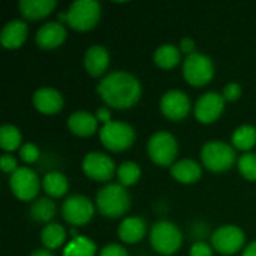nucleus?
<instances>
[{
  "label": "nucleus",
  "instance_id": "nucleus-1",
  "mask_svg": "<svg viewBox=\"0 0 256 256\" xmlns=\"http://www.w3.org/2000/svg\"><path fill=\"white\" fill-rule=\"evenodd\" d=\"M141 84L129 72L116 70L102 78L98 84V93L104 102L117 110L132 108L141 98Z\"/></svg>",
  "mask_w": 256,
  "mask_h": 256
},
{
  "label": "nucleus",
  "instance_id": "nucleus-2",
  "mask_svg": "<svg viewBox=\"0 0 256 256\" xmlns=\"http://www.w3.org/2000/svg\"><path fill=\"white\" fill-rule=\"evenodd\" d=\"M102 8L96 0H76L66 12L58 14V20L66 21V24L76 32H88L94 28L100 20Z\"/></svg>",
  "mask_w": 256,
  "mask_h": 256
},
{
  "label": "nucleus",
  "instance_id": "nucleus-3",
  "mask_svg": "<svg viewBox=\"0 0 256 256\" xmlns=\"http://www.w3.org/2000/svg\"><path fill=\"white\" fill-rule=\"evenodd\" d=\"M96 207L105 218L116 219L130 208V196L120 183H108L96 195Z\"/></svg>",
  "mask_w": 256,
  "mask_h": 256
},
{
  "label": "nucleus",
  "instance_id": "nucleus-4",
  "mask_svg": "<svg viewBox=\"0 0 256 256\" xmlns=\"http://www.w3.org/2000/svg\"><path fill=\"white\" fill-rule=\"evenodd\" d=\"M201 160L204 168L212 172L230 171L237 160L236 148L224 141H208L201 148Z\"/></svg>",
  "mask_w": 256,
  "mask_h": 256
},
{
  "label": "nucleus",
  "instance_id": "nucleus-5",
  "mask_svg": "<svg viewBox=\"0 0 256 256\" xmlns=\"http://www.w3.org/2000/svg\"><path fill=\"white\" fill-rule=\"evenodd\" d=\"M152 248L160 255L171 256L183 244V236L177 225L170 220H159L152 226L150 231Z\"/></svg>",
  "mask_w": 256,
  "mask_h": 256
},
{
  "label": "nucleus",
  "instance_id": "nucleus-6",
  "mask_svg": "<svg viewBox=\"0 0 256 256\" xmlns=\"http://www.w3.org/2000/svg\"><path fill=\"white\" fill-rule=\"evenodd\" d=\"M135 129L123 122H110L100 128L99 138L104 147L110 152H124L135 142Z\"/></svg>",
  "mask_w": 256,
  "mask_h": 256
},
{
  "label": "nucleus",
  "instance_id": "nucleus-7",
  "mask_svg": "<svg viewBox=\"0 0 256 256\" xmlns=\"http://www.w3.org/2000/svg\"><path fill=\"white\" fill-rule=\"evenodd\" d=\"M150 159L159 166H172L178 154V142L176 136L166 130H159L152 135L147 144Z\"/></svg>",
  "mask_w": 256,
  "mask_h": 256
},
{
  "label": "nucleus",
  "instance_id": "nucleus-8",
  "mask_svg": "<svg viewBox=\"0 0 256 256\" xmlns=\"http://www.w3.org/2000/svg\"><path fill=\"white\" fill-rule=\"evenodd\" d=\"M183 76L194 87L207 86L214 76L213 60L202 52H194L188 56L183 63Z\"/></svg>",
  "mask_w": 256,
  "mask_h": 256
},
{
  "label": "nucleus",
  "instance_id": "nucleus-9",
  "mask_svg": "<svg viewBox=\"0 0 256 256\" xmlns=\"http://www.w3.org/2000/svg\"><path fill=\"white\" fill-rule=\"evenodd\" d=\"M246 236L236 225H222L212 234V246L220 255L231 256L243 249Z\"/></svg>",
  "mask_w": 256,
  "mask_h": 256
},
{
  "label": "nucleus",
  "instance_id": "nucleus-10",
  "mask_svg": "<svg viewBox=\"0 0 256 256\" xmlns=\"http://www.w3.org/2000/svg\"><path fill=\"white\" fill-rule=\"evenodd\" d=\"M63 219L74 226L88 224L94 216V204L84 195H70L62 204Z\"/></svg>",
  "mask_w": 256,
  "mask_h": 256
},
{
  "label": "nucleus",
  "instance_id": "nucleus-11",
  "mask_svg": "<svg viewBox=\"0 0 256 256\" xmlns=\"http://www.w3.org/2000/svg\"><path fill=\"white\" fill-rule=\"evenodd\" d=\"M9 186L12 194L20 201H33L40 188V180L32 168H18L14 174H10Z\"/></svg>",
  "mask_w": 256,
  "mask_h": 256
},
{
  "label": "nucleus",
  "instance_id": "nucleus-12",
  "mask_svg": "<svg viewBox=\"0 0 256 256\" xmlns=\"http://www.w3.org/2000/svg\"><path fill=\"white\" fill-rule=\"evenodd\" d=\"M82 171L88 178L105 183L114 177L116 164L110 156L99 152H92L82 159Z\"/></svg>",
  "mask_w": 256,
  "mask_h": 256
},
{
  "label": "nucleus",
  "instance_id": "nucleus-13",
  "mask_svg": "<svg viewBox=\"0 0 256 256\" xmlns=\"http://www.w3.org/2000/svg\"><path fill=\"white\" fill-rule=\"evenodd\" d=\"M225 98L216 92H207L195 104L194 112L200 123L210 124L214 123L225 110Z\"/></svg>",
  "mask_w": 256,
  "mask_h": 256
},
{
  "label": "nucleus",
  "instance_id": "nucleus-14",
  "mask_svg": "<svg viewBox=\"0 0 256 256\" xmlns=\"http://www.w3.org/2000/svg\"><path fill=\"white\" fill-rule=\"evenodd\" d=\"M160 111L168 120H184L190 112V99L182 90H170L160 99Z\"/></svg>",
  "mask_w": 256,
  "mask_h": 256
},
{
  "label": "nucleus",
  "instance_id": "nucleus-15",
  "mask_svg": "<svg viewBox=\"0 0 256 256\" xmlns=\"http://www.w3.org/2000/svg\"><path fill=\"white\" fill-rule=\"evenodd\" d=\"M66 36H68V32L62 22L50 21L40 26V28L36 32L34 42L40 50H56L64 42Z\"/></svg>",
  "mask_w": 256,
  "mask_h": 256
},
{
  "label": "nucleus",
  "instance_id": "nucleus-16",
  "mask_svg": "<svg viewBox=\"0 0 256 256\" xmlns=\"http://www.w3.org/2000/svg\"><path fill=\"white\" fill-rule=\"evenodd\" d=\"M63 96L58 90L51 87H42L33 93V106L46 116H52L62 111L63 108Z\"/></svg>",
  "mask_w": 256,
  "mask_h": 256
},
{
  "label": "nucleus",
  "instance_id": "nucleus-17",
  "mask_svg": "<svg viewBox=\"0 0 256 256\" xmlns=\"http://www.w3.org/2000/svg\"><path fill=\"white\" fill-rule=\"evenodd\" d=\"M110 66V52L104 45H92L84 54V68L90 76H102Z\"/></svg>",
  "mask_w": 256,
  "mask_h": 256
},
{
  "label": "nucleus",
  "instance_id": "nucleus-18",
  "mask_svg": "<svg viewBox=\"0 0 256 256\" xmlns=\"http://www.w3.org/2000/svg\"><path fill=\"white\" fill-rule=\"evenodd\" d=\"M28 34V27L22 20H10L0 33V42L6 50H16L26 40Z\"/></svg>",
  "mask_w": 256,
  "mask_h": 256
},
{
  "label": "nucleus",
  "instance_id": "nucleus-19",
  "mask_svg": "<svg viewBox=\"0 0 256 256\" xmlns=\"http://www.w3.org/2000/svg\"><path fill=\"white\" fill-rule=\"evenodd\" d=\"M118 238L123 243L128 244H135L138 242H141L146 234H147V224L144 219L138 218V216H130L126 218L120 226H118Z\"/></svg>",
  "mask_w": 256,
  "mask_h": 256
},
{
  "label": "nucleus",
  "instance_id": "nucleus-20",
  "mask_svg": "<svg viewBox=\"0 0 256 256\" xmlns=\"http://www.w3.org/2000/svg\"><path fill=\"white\" fill-rule=\"evenodd\" d=\"M68 128L74 135L87 138V136H92L98 130V118L96 116L87 111H76L69 116Z\"/></svg>",
  "mask_w": 256,
  "mask_h": 256
},
{
  "label": "nucleus",
  "instance_id": "nucleus-21",
  "mask_svg": "<svg viewBox=\"0 0 256 256\" xmlns=\"http://www.w3.org/2000/svg\"><path fill=\"white\" fill-rule=\"evenodd\" d=\"M170 171H171V176L174 177V180H177L178 183H183V184L196 183L202 176V166L192 159H182V160L176 162L170 168Z\"/></svg>",
  "mask_w": 256,
  "mask_h": 256
},
{
  "label": "nucleus",
  "instance_id": "nucleus-22",
  "mask_svg": "<svg viewBox=\"0 0 256 256\" xmlns=\"http://www.w3.org/2000/svg\"><path fill=\"white\" fill-rule=\"evenodd\" d=\"M57 6L56 0H21L18 3L20 12L26 20L36 21L48 16Z\"/></svg>",
  "mask_w": 256,
  "mask_h": 256
},
{
  "label": "nucleus",
  "instance_id": "nucleus-23",
  "mask_svg": "<svg viewBox=\"0 0 256 256\" xmlns=\"http://www.w3.org/2000/svg\"><path fill=\"white\" fill-rule=\"evenodd\" d=\"M42 189L50 198H62L69 190V182L60 171H50L42 178Z\"/></svg>",
  "mask_w": 256,
  "mask_h": 256
},
{
  "label": "nucleus",
  "instance_id": "nucleus-24",
  "mask_svg": "<svg viewBox=\"0 0 256 256\" xmlns=\"http://www.w3.org/2000/svg\"><path fill=\"white\" fill-rule=\"evenodd\" d=\"M153 60L162 69H172L180 63L182 51L178 46H176L172 44H164L156 48V51L153 54Z\"/></svg>",
  "mask_w": 256,
  "mask_h": 256
},
{
  "label": "nucleus",
  "instance_id": "nucleus-25",
  "mask_svg": "<svg viewBox=\"0 0 256 256\" xmlns=\"http://www.w3.org/2000/svg\"><path fill=\"white\" fill-rule=\"evenodd\" d=\"M57 214V206L51 198H39L30 206V216L38 224H50Z\"/></svg>",
  "mask_w": 256,
  "mask_h": 256
},
{
  "label": "nucleus",
  "instance_id": "nucleus-26",
  "mask_svg": "<svg viewBox=\"0 0 256 256\" xmlns=\"http://www.w3.org/2000/svg\"><path fill=\"white\" fill-rule=\"evenodd\" d=\"M40 242L48 250L58 249L66 242V231L60 224H48L40 232Z\"/></svg>",
  "mask_w": 256,
  "mask_h": 256
},
{
  "label": "nucleus",
  "instance_id": "nucleus-27",
  "mask_svg": "<svg viewBox=\"0 0 256 256\" xmlns=\"http://www.w3.org/2000/svg\"><path fill=\"white\" fill-rule=\"evenodd\" d=\"M256 146V128L252 124L238 126L232 134V147L242 152H249Z\"/></svg>",
  "mask_w": 256,
  "mask_h": 256
},
{
  "label": "nucleus",
  "instance_id": "nucleus-28",
  "mask_svg": "<svg viewBox=\"0 0 256 256\" xmlns=\"http://www.w3.org/2000/svg\"><path fill=\"white\" fill-rule=\"evenodd\" d=\"M96 255V243L88 237L78 236L72 238L66 248L63 249V256H94Z\"/></svg>",
  "mask_w": 256,
  "mask_h": 256
},
{
  "label": "nucleus",
  "instance_id": "nucleus-29",
  "mask_svg": "<svg viewBox=\"0 0 256 256\" xmlns=\"http://www.w3.org/2000/svg\"><path fill=\"white\" fill-rule=\"evenodd\" d=\"M22 146V136L18 128L12 124H3L0 128V147L4 152H14L16 148H21Z\"/></svg>",
  "mask_w": 256,
  "mask_h": 256
},
{
  "label": "nucleus",
  "instance_id": "nucleus-30",
  "mask_svg": "<svg viewBox=\"0 0 256 256\" xmlns=\"http://www.w3.org/2000/svg\"><path fill=\"white\" fill-rule=\"evenodd\" d=\"M117 178H118V183L123 188H129V186L136 184L138 180L141 178V168H140V165L132 162V160L123 162L118 166V170H117Z\"/></svg>",
  "mask_w": 256,
  "mask_h": 256
},
{
  "label": "nucleus",
  "instance_id": "nucleus-31",
  "mask_svg": "<svg viewBox=\"0 0 256 256\" xmlns=\"http://www.w3.org/2000/svg\"><path fill=\"white\" fill-rule=\"evenodd\" d=\"M237 165L240 174L246 180L256 182V153H244L243 156H240Z\"/></svg>",
  "mask_w": 256,
  "mask_h": 256
},
{
  "label": "nucleus",
  "instance_id": "nucleus-32",
  "mask_svg": "<svg viewBox=\"0 0 256 256\" xmlns=\"http://www.w3.org/2000/svg\"><path fill=\"white\" fill-rule=\"evenodd\" d=\"M39 156H40V152L36 147V144H33V142H24L20 148V158L26 164L36 162L39 159Z\"/></svg>",
  "mask_w": 256,
  "mask_h": 256
},
{
  "label": "nucleus",
  "instance_id": "nucleus-33",
  "mask_svg": "<svg viewBox=\"0 0 256 256\" xmlns=\"http://www.w3.org/2000/svg\"><path fill=\"white\" fill-rule=\"evenodd\" d=\"M222 96L228 102H234V100L240 99V96H242V86L238 82H230L228 86H225Z\"/></svg>",
  "mask_w": 256,
  "mask_h": 256
},
{
  "label": "nucleus",
  "instance_id": "nucleus-34",
  "mask_svg": "<svg viewBox=\"0 0 256 256\" xmlns=\"http://www.w3.org/2000/svg\"><path fill=\"white\" fill-rule=\"evenodd\" d=\"M189 256H213V246L206 242H195L189 250Z\"/></svg>",
  "mask_w": 256,
  "mask_h": 256
},
{
  "label": "nucleus",
  "instance_id": "nucleus-35",
  "mask_svg": "<svg viewBox=\"0 0 256 256\" xmlns=\"http://www.w3.org/2000/svg\"><path fill=\"white\" fill-rule=\"evenodd\" d=\"M0 165H2V171L6 174H14L18 170V162L10 154H3L0 158Z\"/></svg>",
  "mask_w": 256,
  "mask_h": 256
},
{
  "label": "nucleus",
  "instance_id": "nucleus-36",
  "mask_svg": "<svg viewBox=\"0 0 256 256\" xmlns=\"http://www.w3.org/2000/svg\"><path fill=\"white\" fill-rule=\"evenodd\" d=\"M99 256H129V254L120 244H108L100 250Z\"/></svg>",
  "mask_w": 256,
  "mask_h": 256
},
{
  "label": "nucleus",
  "instance_id": "nucleus-37",
  "mask_svg": "<svg viewBox=\"0 0 256 256\" xmlns=\"http://www.w3.org/2000/svg\"><path fill=\"white\" fill-rule=\"evenodd\" d=\"M190 234H194L196 237V242H204L202 238L208 234V226L206 224H202V222H198L190 230Z\"/></svg>",
  "mask_w": 256,
  "mask_h": 256
},
{
  "label": "nucleus",
  "instance_id": "nucleus-38",
  "mask_svg": "<svg viewBox=\"0 0 256 256\" xmlns=\"http://www.w3.org/2000/svg\"><path fill=\"white\" fill-rule=\"evenodd\" d=\"M180 51L190 56L195 52V40L192 38H183L180 42Z\"/></svg>",
  "mask_w": 256,
  "mask_h": 256
},
{
  "label": "nucleus",
  "instance_id": "nucleus-39",
  "mask_svg": "<svg viewBox=\"0 0 256 256\" xmlns=\"http://www.w3.org/2000/svg\"><path fill=\"white\" fill-rule=\"evenodd\" d=\"M96 118H98V122H100V123H104V124H106V123H110V122H112L111 120V111L106 108V106H100L98 111H96Z\"/></svg>",
  "mask_w": 256,
  "mask_h": 256
},
{
  "label": "nucleus",
  "instance_id": "nucleus-40",
  "mask_svg": "<svg viewBox=\"0 0 256 256\" xmlns=\"http://www.w3.org/2000/svg\"><path fill=\"white\" fill-rule=\"evenodd\" d=\"M242 256H256V240L255 242H252V243L244 249V252H243V255Z\"/></svg>",
  "mask_w": 256,
  "mask_h": 256
},
{
  "label": "nucleus",
  "instance_id": "nucleus-41",
  "mask_svg": "<svg viewBox=\"0 0 256 256\" xmlns=\"http://www.w3.org/2000/svg\"><path fill=\"white\" fill-rule=\"evenodd\" d=\"M30 256H54V255H52V252H51V250H48V249H38V250H34V252H33Z\"/></svg>",
  "mask_w": 256,
  "mask_h": 256
}]
</instances>
